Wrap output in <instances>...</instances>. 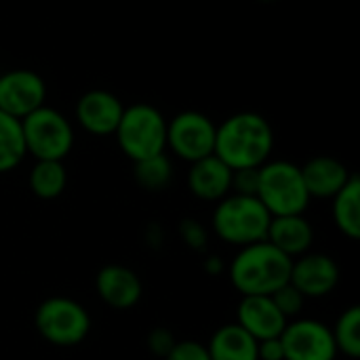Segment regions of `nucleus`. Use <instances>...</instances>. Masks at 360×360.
Wrapping results in <instances>:
<instances>
[{
	"mask_svg": "<svg viewBox=\"0 0 360 360\" xmlns=\"http://www.w3.org/2000/svg\"><path fill=\"white\" fill-rule=\"evenodd\" d=\"M274 150V131L257 112H238L226 118L215 131L213 154L232 171L259 169Z\"/></svg>",
	"mask_w": 360,
	"mask_h": 360,
	"instance_id": "obj_1",
	"label": "nucleus"
},
{
	"mask_svg": "<svg viewBox=\"0 0 360 360\" xmlns=\"http://www.w3.org/2000/svg\"><path fill=\"white\" fill-rule=\"evenodd\" d=\"M291 264L268 240L240 247L228 266V278L240 295H272L289 283Z\"/></svg>",
	"mask_w": 360,
	"mask_h": 360,
	"instance_id": "obj_2",
	"label": "nucleus"
},
{
	"mask_svg": "<svg viewBox=\"0 0 360 360\" xmlns=\"http://www.w3.org/2000/svg\"><path fill=\"white\" fill-rule=\"evenodd\" d=\"M272 215L257 200V196L228 194L221 198L211 215L215 236L232 247H247L266 240Z\"/></svg>",
	"mask_w": 360,
	"mask_h": 360,
	"instance_id": "obj_3",
	"label": "nucleus"
},
{
	"mask_svg": "<svg viewBox=\"0 0 360 360\" xmlns=\"http://www.w3.org/2000/svg\"><path fill=\"white\" fill-rule=\"evenodd\" d=\"M257 200L272 217H285L306 215L312 198L297 165L289 160H268L259 167Z\"/></svg>",
	"mask_w": 360,
	"mask_h": 360,
	"instance_id": "obj_4",
	"label": "nucleus"
},
{
	"mask_svg": "<svg viewBox=\"0 0 360 360\" xmlns=\"http://www.w3.org/2000/svg\"><path fill=\"white\" fill-rule=\"evenodd\" d=\"M114 135L124 156L139 162L165 152L167 120L158 108L150 103H133L124 108Z\"/></svg>",
	"mask_w": 360,
	"mask_h": 360,
	"instance_id": "obj_5",
	"label": "nucleus"
},
{
	"mask_svg": "<svg viewBox=\"0 0 360 360\" xmlns=\"http://www.w3.org/2000/svg\"><path fill=\"white\" fill-rule=\"evenodd\" d=\"M38 335L57 348H74L91 333V314L72 297H46L34 314Z\"/></svg>",
	"mask_w": 360,
	"mask_h": 360,
	"instance_id": "obj_6",
	"label": "nucleus"
},
{
	"mask_svg": "<svg viewBox=\"0 0 360 360\" xmlns=\"http://www.w3.org/2000/svg\"><path fill=\"white\" fill-rule=\"evenodd\" d=\"M25 152L36 160H61L74 148V129L55 108L42 105L21 120Z\"/></svg>",
	"mask_w": 360,
	"mask_h": 360,
	"instance_id": "obj_7",
	"label": "nucleus"
},
{
	"mask_svg": "<svg viewBox=\"0 0 360 360\" xmlns=\"http://www.w3.org/2000/svg\"><path fill=\"white\" fill-rule=\"evenodd\" d=\"M217 127L209 116L196 110H186L167 122V148L186 162L207 158L215 150Z\"/></svg>",
	"mask_w": 360,
	"mask_h": 360,
	"instance_id": "obj_8",
	"label": "nucleus"
},
{
	"mask_svg": "<svg viewBox=\"0 0 360 360\" xmlns=\"http://www.w3.org/2000/svg\"><path fill=\"white\" fill-rule=\"evenodd\" d=\"M285 360H335L338 348L331 327L316 319H293L281 333Z\"/></svg>",
	"mask_w": 360,
	"mask_h": 360,
	"instance_id": "obj_9",
	"label": "nucleus"
},
{
	"mask_svg": "<svg viewBox=\"0 0 360 360\" xmlns=\"http://www.w3.org/2000/svg\"><path fill=\"white\" fill-rule=\"evenodd\" d=\"M289 283L306 300H321L333 293L340 285V266L327 253L308 251L293 259Z\"/></svg>",
	"mask_w": 360,
	"mask_h": 360,
	"instance_id": "obj_10",
	"label": "nucleus"
},
{
	"mask_svg": "<svg viewBox=\"0 0 360 360\" xmlns=\"http://www.w3.org/2000/svg\"><path fill=\"white\" fill-rule=\"evenodd\" d=\"M46 84L32 70H11L0 76V110L17 120H23L34 110L42 108Z\"/></svg>",
	"mask_w": 360,
	"mask_h": 360,
	"instance_id": "obj_11",
	"label": "nucleus"
},
{
	"mask_svg": "<svg viewBox=\"0 0 360 360\" xmlns=\"http://www.w3.org/2000/svg\"><path fill=\"white\" fill-rule=\"evenodd\" d=\"M124 112L122 101L103 89H93L86 91L78 103H76V120L78 124L97 137H105V135H114L120 116Z\"/></svg>",
	"mask_w": 360,
	"mask_h": 360,
	"instance_id": "obj_12",
	"label": "nucleus"
},
{
	"mask_svg": "<svg viewBox=\"0 0 360 360\" xmlns=\"http://www.w3.org/2000/svg\"><path fill=\"white\" fill-rule=\"evenodd\" d=\"M95 289L99 300L114 310H131L143 295V285L137 272L120 264L103 266L95 276Z\"/></svg>",
	"mask_w": 360,
	"mask_h": 360,
	"instance_id": "obj_13",
	"label": "nucleus"
},
{
	"mask_svg": "<svg viewBox=\"0 0 360 360\" xmlns=\"http://www.w3.org/2000/svg\"><path fill=\"white\" fill-rule=\"evenodd\" d=\"M287 323L270 295H243L236 306V325L255 342L281 338Z\"/></svg>",
	"mask_w": 360,
	"mask_h": 360,
	"instance_id": "obj_14",
	"label": "nucleus"
},
{
	"mask_svg": "<svg viewBox=\"0 0 360 360\" xmlns=\"http://www.w3.org/2000/svg\"><path fill=\"white\" fill-rule=\"evenodd\" d=\"M188 188L192 196L205 202H219L230 194L232 188V169L221 162L215 154L190 162Z\"/></svg>",
	"mask_w": 360,
	"mask_h": 360,
	"instance_id": "obj_15",
	"label": "nucleus"
},
{
	"mask_svg": "<svg viewBox=\"0 0 360 360\" xmlns=\"http://www.w3.org/2000/svg\"><path fill=\"white\" fill-rule=\"evenodd\" d=\"M266 240L285 253L289 259H295L308 253L314 245V228L306 215H285L272 217L268 226Z\"/></svg>",
	"mask_w": 360,
	"mask_h": 360,
	"instance_id": "obj_16",
	"label": "nucleus"
},
{
	"mask_svg": "<svg viewBox=\"0 0 360 360\" xmlns=\"http://www.w3.org/2000/svg\"><path fill=\"white\" fill-rule=\"evenodd\" d=\"M300 169L310 198H333L352 177L348 167L333 156H314Z\"/></svg>",
	"mask_w": 360,
	"mask_h": 360,
	"instance_id": "obj_17",
	"label": "nucleus"
},
{
	"mask_svg": "<svg viewBox=\"0 0 360 360\" xmlns=\"http://www.w3.org/2000/svg\"><path fill=\"white\" fill-rule=\"evenodd\" d=\"M205 346L211 360H259L257 342L236 323L219 327Z\"/></svg>",
	"mask_w": 360,
	"mask_h": 360,
	"instance_id": "obj_18",
	"label": "nucleus"
},
{
	"mask_svg": "<svg viewBox=\"0 0 360 360\" xmlns=\"http://www.w3.org/2000/svg\"><path fill=\"white\" fill-rule=\"evenodd\" d=\"M333 200V224L335 228L350 240H359L360 236V179L356 173L348 179V184L331 198Z\"/></svg>",
	"mask_w": 360,
	"mask_h": 360,
	"instance_id": "obj_19",
	"label": "nucleus"
},
{
	"mask_svg": "<svg viewBox=\"0 0 360 360\" xmlns=\"http://www.w3.org/2000/svg\"><path fill=\"white\" fill-rule=\"evenodd\" d=\"M30 190L40 200H55L68 186V171L61 160H36L30 171Z\"/></svg>",
	"mask_w": 360,
	"mask_h": 360,
	"instance_id": "obj_20",
	"label": "nucleus"
},
{
	"mask_svg": "<svg viewBox=\"0 0 360 360\" xmlns=\"http://www.w3.org/2000/svg\"><path fill=\"white\" fill-rule=\"evenodd\" d=\"M25 154L27 152H25L21 120L0 110V173H8L17 169L25 158Z\"/></svg>",
	"mask_w": 360,
	"mask_h": 360,
	"instance_id": "obj_21",
	"label": "nucleus"
},
{
	"mask_svg": "<svg viewBox=\"0 0 360 360\" xmlns=\"http://www.w3.org/2000/svg\"><path fill=\"white\" fill-rule=\"evenodd\" d=\"M333 342L338 348V354H344L348 359L356 360L360 356V308L359 306H350L348 310H344L333 329Z\"/></svg>",
	"mask_w": 360,
	"mask_h": 360,
	"instance_id": "obj_22",
	"label": "nucleus"
},
{
	"mask_svg": "<svg viewBox=\"0 0 360 360\" xmlns=\"http://www.w3.org/2000/svg\"><path fill=\"white\" fill-rule=\"evenodd\" d=\"M133 165H135L133 167L135 181L143 190L158 192V190H165L171 184L173 165H171V160H169V156L165 152L156 154V156H150V158H143V160L133 162Z\"/></svg>",
	"mask_w": 360,
	"mask_h": 360,
	"instance_id": "obj_23",
	"label": "nucleus"
},
{
	"mask_svg": "<svg viewBox=\"0 0 360 360\" xmlns=\"http://www.w3.org/2000/svg\"><path fill=\"white\" fill-rule=\"evenodd\" d=\"M270 297H272V302L276 304V308L281 310V314L287 321L300 319V314H302V310L306 306V297L291 283H287L281 289H276Z\"/></svg>",
	"mask_w": 360,
	"mask_h": 360,
	"instance_id": "obj_24",
	"label": "nucleus"
},
{
	"mask_svg": "<svg viewBox=\"0 0 360 360\" xmlns=\"http://www.w3.org/2000/svg\"><path fill=\"white\" fill-rule=\"evenodd\" d=\"M179 236L186 243L188 249L198 251V253L207 251L209 234H207V228L198 219H192V217L181 219V224H179Z\"/></svg>",
	"mask_w": 360,
	"mask_h": 360,
	"instance_id": "obj_25",
	"label": "nucleus"
},
{
	"mask_svg": "<svg viewBox=\"0 0 360 360\" xmlns=\"http://www.w3.org/2000/svg\"><path fill=\"white\" fill-rule=\"evenodd\" d=\"M257 181H259V169H238V171H232L230 194L257 196Z\"/></svg>",
	"mask_w": 360,
	"mask_h": 360,
	"instance_id": "obj_26",
	"label": "nucleus"
},
{
	"mask_svg": "<svg viewBox=\"0 0 360 360\" xmlns=\"http://www.w3.org/2000/svg\"><path fill=\"white\" fill-rule=\"evenodd\" d=\"M162 360H211L207 346L194 340H181L175 342L173 350Z\"/></svg>",
	"mask_w": 360,
	"mask_h": 360,
	"instance_id": "obj_27",
	"label": "nucleus"
},
{
	"mask_svg": "<svg viewBox=\"0 0 360 360\" xmlns=\"http://www.w3.org/2000/svg\"><path fill=\"white\" fill-rule=\"evenodd\" d=\"M175 342H177V340H175L173 331H169V329H165V327H156V329H152L150 335H148V348H150V352H152L154 356H160V359H165V356L173 350Z\"/></svg>",
	"mask_w": 360,
	"mask_h": 360,
	"instance_id": "obj_28",
	"label": "nucleus"
},
{
	"mask_svg": "<svg viewBox=\"0 0 360 360\" xmlns=\"http://www.w3.org/2000/svg\"><path fill=\"white\" fill-rule=\"evenodd\" d=\"M257 359L259 360H285V350L281 338H270L257 342Z\"/></svg>",
	"mask_w": 360,
	"mask_h": 360,
	"instance_id": "obj_29",
	"label": "nucleus"
},
{
	"mask_svg": "<svg viewBox=\"0 0 360 360\" xmlns=\"http://www.w3.org/2000/svg\"><path fill=\"white\" fill-rule=\"evenodd\" d=\"M202 270L209 272L211 276H219V274H224L226 264H224V259H221L219 255H207V257L202 259Z\"/></svg>",
	"mask_w": 360,
	"mask_h": 360,
	"instance_id": "obj_30",
	"label": "nucleus"
},
{
	"mask_svg": "<svg viewBox=\"0 0 360 360\" xmlns=\"http://www.w3.org/2000/svg\"><path fill=\"white\" fill-rule=\"evenodd\" d=\"M257 2H276V0H257Z\"/></svg>",
	"mask_w": 360,
	"mask_h": 360,
	"instance_id": "obj_31",
	"label": "nucleus"
}]
</instances>
